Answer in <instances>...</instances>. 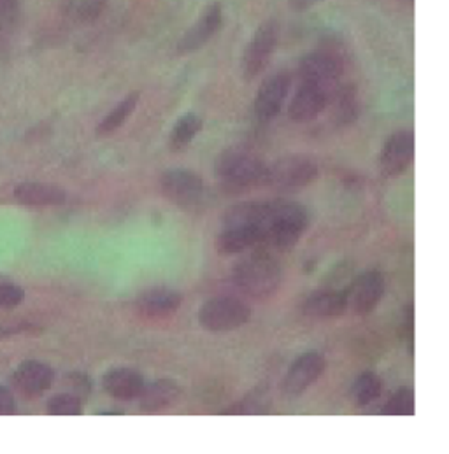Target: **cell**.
Segmentation results:
<instances>
[{"label": "cell", "instance_id": "6da1fadb", "mask_svg": "<svg viewBox=\"0 0 449 454\" xmlns=\"http://www.w3.org/2000/svg\"><path fill=\"white\" fill-rule=\"evenodd\" d=\"M309 228L307 209L294 200H265L260 223V246L288 251Z\"/></svg>", "mask_w": 449, "mask_h": 454}, {"label": "cell", "instance_id": "7a4b0ae2", "mask_svg": "<svg viewBox=\"0 0 449 454\" xmlns=\"http://www.w3.org/2000/svg\"><path fill=\"white\" fill-rule=\"evenodd\" d=\"M215 172L224 192L239 195L265 186L267 163L248 150L230 148L218 156Z\"/></svg>", "mask_w": 449, "mask_h": 454}, {"label": "cell", "instance_id": "3957f363", "mask_svg": "<svg viewBox=\"0 0 449 454\" xmlns=\"http://www.w3.org/2000/svg\"><path fill=\"white\" fill-rule=\"evenodd\" d=\"M232 279L244 294L255 299H267L281 286L283 270L269 253L255 251L235 263Z\"/></svg>", "mask_w": 449, "mask_h": 454}, {"label": "cell", "instance_id": "277c9868", "mask_svg": "<svg viewBox=\"0 0 449 454\" xmlns=\"http://www.w3.org/2000/svg\"><path fill=\"white\" fill-rule=\"evenodd\" d=\"M319 176V167L307 154H287L267 165L265 186L272 190H299L312 184Z\"/></svg>", "mask_w": 449, "mask_h": 454}, {"label": "cell", "instance_id": "5b68a950", "mask_svg": "<svg viewBox=\"0 0 449 454\" xmlns=\"http://www.w3.org/2000/svg\"><path fill=\"white\" fill-rule=\"evenodd\" d=\"M251 307L235 297H215L202 303L197 312L199 325L211 333H224L249 323Z\"/></svg>", "mask_w": 449, "mask_h": 454}, {"label": "cell", "instance_id": "8992f818", "mask_svg": "<svg viewBox=\"0 0 449 454\" xmlns=\"http://www.w3.org/2000/svg\"><path fill=\"white\" fill-rule=\"evenodd\" d=\"M161 195L177 207H192L204 195L202 177L188 168H170L160 177Z\"/></svg>", "mask_w": 449, "mask_h": 454}, {"label": "cell", "instance_id": "52a82bcc", "mask_svg": "<svg viewBox=\"0 0 449 454\" xmlns=\"http://www.w3.org/2000/svg\"><path fill=\"white\" fill-rule=\"evenodd\" d=\"M278 46V25L269 20L264 21L253 34L249 44L246 46L242 59V73L248 81L260 76L269 66Z\"/></svg>", "mask_w": 449, "mask_h": 454}, {"label": "cell", "instance_id": "ba28073f", "mask_svg": "<svg viewBox=\"0 0 449 454\" xmlns=\"http://www.w3.org/2000/svg\"><path fill=\"white\" fill-rule=\"evenodd\" d=\"M343 71V60L334 51H314L300 60L299 74L302 82L314 84L328 93L339 86Z\"/></svg>", "mask_w": 449, "mask_h": 454}, {"label": "cell", "instance_id": "9c48e42d", "mask_svg": "<svg viewBox=\"0 0 449 454\" xmlns=\"http://www.w3.org/2000/svg\"><path fill=\"white\" fill-rule=\"evenodd\" d=\"M384 295V278L379 270H367L357 276L344 290L348 310L367 316L374 310Z\"/></svg>", "mask_w": 449, "mask_h": 454}, {"label": "cell", "instance_id": "30bf717a", "mask_svg": "<svg viewBox=\"0 0 449 454\" xmlns=\"http://www.w3.org/2000/svg\"><path fill=\"white\" fill-rule=\"evenodd\" d=\"M414 160V134L400 130L388 137L379 154V168L388 177H397L413 165Z\"/></svg>", "mask_w": 449, "mask_h": 454}, {"label": "cell", "instance_id": "8fae6325", "mask_svg": "<svg viewBox=\"0 0 449 454\" xmlns=\"http://www.w3.org/2000/svg\"><path fill=\"white\" fill-rule=\"evenodd\" d=\"M327 360L318 351H307L290 365L285 380L283 393L288 396H299L305 393L318 379L325 374Z\"/></svg>", "mask_w": 449, "mask_h": 454}, {"label": "cell", "instance_id": "7c38bea8", "mask_svg": "<svg viewBox=\"0 0 449 454\" xmlns=\"http://www.w3.org/2000/svg\"><path fill=\"white\" fill-rule=\"evenodd\" d=\"M292 82L294 79L288 73H278L262 82L255 98V114L258 120L269 121L281 113L285 100L292 90Z\"/></svg>", "mask_w": 449, "mask_h": 454}, {"label": "cell", "instance_id": "4fadbf2b", "mask_svg": "<svg viewBox=\"0 0 449 454\" xmlns=\"http://www.w3.org/2000/svg\"><path fill=\"white\" fill-rule=\"evenodd\" d=\"M224 23V9L222 4L215 2L206 7L201 18L190 27V30L181 37L177 44V51L181 55H190L201 48H204L222 28Z\"/></svg>", "mask_w": 449, "mask_h": 454}, {"label": "cell", "instance_id": "5bb4252c", "mask_svg": "<svg viewBox=\"0 0 449 454\" xmlns=\"http://www.w3.org/2000/svg\"><path fill=\"white\" fill-rule=\"evenodd\" d=\"M55 382V371L39 360H28L18 365L12 374V384L16 391L25 398L43 396Z\"/></svg>", "mask_w": 449, "mask_h": 454}, {"label": "cell", "instance_id": "9a60e30c", "mask_svg": "<svg viewBox=\"0 0 449 454\" xmlns=\"http://www.w3.org/2000/svg\"><path fill=\"white\" fill-rule=\"evenodd\" d=\"M181 386L174 379H154L145 384L141 395L138 396L139 409L145 414H156L165 409L174 407L181 398Z\"/></svg>", "mask_w": 449, "mask_h": 454}, {"label": "cell", "instance_id": "2e32d148", "mask_svg": "<svg viewBox=\"0 0 449 454\" xmlns=\"http://www.w3.org/2000/svg\"><path fill=\"white\" fill-rule=\"evenodd\" d=\"M328 95L330 93L325 91L323 88H318L309 82H302L288 107L290 120L297 123H309L316 120L327 109Z\"/></svg>", "mask_w": 449, "mask_h": 454}, {"label": "cell", "instance_id": "e0dca14e", "mask_svg": "<svg viewBox=\"0 0 449 454\" xmlns=\"http://www.w3.org/2000/svg\"><path fill=\"white\" fill-rule=\"evenodd\" d=\"M183 297L179 292L170 288H151L136 299V310L151 319L170 317L179 310Z\"/></svg>", "mask_w": 449, "mask_h": 454}, {"label": "cell", "instance_id": "ac0fdd59", "mask_svg": "<svg viewBox=\"0 0 449 454\" xmlns=\"http://www.w3.org/2000/svg\"><path fill=\"white\" fill-rule=\"evenodd\" d=\"M145 378L129 367H116L104 374L102 387L104 391L120 402H132L138 400L145 387Z\"/></svg>", "mask_w": 449, "mask_h": 454}, {"label": "cell", "instance_id": "d6986e66", "mask_svg": "<svg viewBox=\"0 0 449 454\" xmlns=\"http://www.w3.org/2000/svg\"><path fill=\"white\" fill-rule=\"evenodd\" d=\"M12 195L18 204L27 207H57L67 200L66 190L46 183H21Z\"/></svg>", "mask_w": 449, "mask_h": 454}, {"label": "cell", "instance_id": "ffe728a7", "mask_svg": "<svg viewBox=\"0 0 449 454\" xmlns=\"http://www.w3.org/2000/svg\"><path fill=\"white\" fill-rule=\"evenodd\" d=\"M302 310L305 316L318 317V319L339 317L348 310L344 292H335V290L314 292L303 301Z\"/></svg>", "mask_w": 449, "mask_h": 454}, {"label": "cell", "instance_id": "44dd1931", "mask_svg": "<svg viewBox=\"0 0 449 454\" xmlns=\"http://www.w3.org/2000/svg\"><path fill=\"white\" fill-rule=\"evenodd\" d=\"M258 246L260 231L255 227H222L217 239V249L224 256L240 254Z\"/></svg>", "mask_w": 449, "mask_h": 454}, {"label": "cell", "instance_id": "7402d4cb", "mask_svg": "<svg viewBox=\"0 0 449 454\" xmlns=\"http://www.w3.org/2000/svg\"><path fill=\"white\" fill-rule=\"evenodd\" d=\"M328 106L335 125H350L358 116V97L353 86H335L328 95Z\"/></svg>", "mask_w": 449, "mask_h": 454}, {"label": "cell", "instance_id": "603a6c76", "mask_svg": "<svg viewBox=\"0 0 449 454\" xmlns=\"http://www.w3.org/2000/svg\"><path fill=\"white\" fill-rule=\"evenodd\" d=\"M139 93L134 91V93H129L120 104H116L109 113L107 116L97 125V136L98 137H106V136H111L113 132H116L118 129H122L127 120L134 114V111L138 109V104H139Z\"/></svg>", "mask_w": 449, "mask_h": 454}, {"label": "cell", "instance_id": "cb8c5ba5", "mask_svg": "<svg viewBox=\"0 0 449 454\" xmlns=\"http://www.w3.org/2000/svg\"><path fill=\"white\" fill-rule=\"evenodd\" d=\"M201 130H202V120L197 114L193 113L183 114L170 130L169 148L172 152H183L201 134Z\"/></svg>", "mask_w": 449, "mask_h": 454}, {"label": "cell", "instance_id": "d4e9b609", "mask_svg": "<svg viewBox=\"0 0 449 454\" xmlns=\"http://www.w3.org/2000/svg\"><path fill=\"white\" fill-rule=\"evenodd\" d=\"M271 407V396L265 389L258 387L246 395L242 400L232 403L222 411L224 416H246V414H267Z\"/></svg>", "mask_w": 449, "mask_h": 454}, {"label": "cell", "instance_id": "484cf974", "mask_svg": "<svg viewBox=\"0 0 449 454\" xmlns=\"http://www.w3.org/2000/svg\"><path fill=\"white\" fill-rule=\"evenodd\" d=\"M382 382L375 372H364L353 384V398L358 407L373 405L375 400L381 396Z\"/></svg>", "mask_w": 449, "mask_h": 454}, {"label": "cell", "instance_id": "4316f807", "mask_svg": "<svg viewBox=\"0 0 449 454\" xmlns=\"http://www.w3.org/2000/svg\"><path fill=\"white\" fill-rule=\"evenodd\" d=\"M382 416H413L414 414V391L411 387L397 389L381 409Z\"/></svg>", "mask_w": 449, "mask_h": 454}, {"label": "cell", "instance_id": "83f0119b", "mask_svg": "<svg viewBox=\"0 0 449 454\" xmlns=\"http://www.w3.org/2000/svg\"><path fill=\"white\" fill-rule=\"evenodd\" d=\"M46 412L51 416H81L83 402L75 393H59L48 400Z\"/></svg>", "mask_w": 449, "mask_h": 454}, {"label": "cell", "instance_id": "f1b7e54d", "mask_svg": "<svg viewBox=\"0 0 449 454\" xmlns=\"http://www.w3.org/2000/svg\"><path fill=\"white\" fill-rule=\"evenodd\" d=\"M25 301V290L11 285V283H0V310H9L18 307Z\"/></svg>", "mask_w": 449, "mask_h": 454}, {"label": "cell", "instance_id": "f546056e", "mask_svg": "<svg viewBox=\"0 0 449 454\" xmlns=\"http://www.w3.org/2000/svg\"><path fill=\"white\" fill-rule=\"evenodd\" d=\"M109 0H81L77 5V18L83 23H93L107 7Z\"/></svg>", "mask_w": 449, "mask_h": 454}, {"label": "cell", "instance_id": "4dcf8cb0", "mask_svg": "<svg viewBox=\"0 0 449 454\" xmlns=\"http://www.w3.org/2000/svg\"><path fill=\"white\" fill-rule=\"evenodd\" d=\"M20 0H0V28L14 25L18 18Z\"/></svg>", "mask_w": 449, "mask_h": 454}, {"label": "cell", "instance_id": "1f68e13d", "mask_svg": "<svg viewBox=\"0 0 449 454\" xmlns=\"http://www.w3.org/2000/svg\"><path fill=\"white\" fill-rule=\"evenodd\" d=\"M16 414V398L5 386L0 384V416Z\"/></svg>", "mask_w": 449, "mask_h": 454}, {"label": "cell", "instance_id": "d6a6232c", "mask_svg": "<svg viewBox=\"0 0 449 454\" xmlns=\"http://www.w3.org/2000/svg\"><path fill=\"white\" fill-rule=\"evenodd\" d=\"M67 380H69L71 389H73L71 393H75L79 398L83 395H88L90 389H91V382H90V379L86 378V374H69Z\"/></svg>", "mask_w": 449, "mask_h": 454}, {"label": "cell", "instance_id": "836d02e7", "mask_svg": "<svg viewBox=\"0 0 449 454\" xmlns=\"http://www.w3.org/2000/svg\"><path fill=\"white\" fill-rule=\"evenodd\" d=\"M402 333L406 339H409V344L413 346V339H414V310H413V303H409L406 307V314H404V321H402Z\"/></svg>", "mask_w": 449, "mask_h": 454}, {"label": "cell", "instance_id": "e575fe53", "mask_svg": "<svg viewBox=\"0 0 449 454\" xmlns=\"http://www.w3.org/2000/svg\"><path fill=\"white\" fill-rule=\"evenodd\" d=\"M319 2L323 0H288V5L294 9V11H307L314 5H318Z\"/></svg>", "mask_w": 449, "mask_h": 454}, {"label": "cell", "instance_id": "d590c367", "mask_svg": "<svg viewBox=\"0 0 449 454\" xmlns=\"http://www.w3.org/2000/svg\"><path fill=\"white\" fill-rule=\"evenodd\" d=\"M98 416H123L125 411L123 409H107V411H98Z\"/></svg>", "mask_w": 449, "mask_h": 454}]
</instances>
